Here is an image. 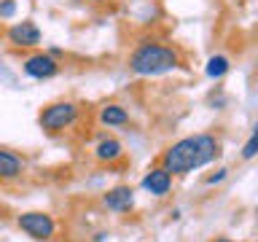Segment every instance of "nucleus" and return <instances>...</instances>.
Segmentation results:
<instances>
[{"mask_svg": "<svg viewBox=\"0 0 258 242\" xmlns=\"http://www.w3.org/2000/svg\"><path fill=\"white\" fill-rule=\"evenodd\" d=\"M218 153H221V143L213 135H191L169 145L161 156V167L169 175H188L194 169L210 164Z\"/></svg>", "mask_w": 258, "mask_h": 242, "instance_id": "f257e3e1", "label": "nucleus"}, {"mask_svg": "<svg viewBox=\"0 0 258 242\" xmlns=\"http://www.w3.org/2000/svg\"><path fill=\"white\" fill-rule=\"evenodd\" d=\"M177 65H180L177 51L161 43H140L129 54V70L137 76H161V73L175 70Z\"/></svg>", "mask_w": 258, "mask_h": 242, "instance_id": "f03ea898", "label": "nucleus"}, {"mask_svg": "<svg viewBox=\"0 0 258 242\" xmlns=\"http://www.w3.org/2000/svg\"><path fill=\"white\" fill-rule=\"evenodd\" d=\"M78 118V105L76 102H51L46 105L43 113H40V129L48 135H56V132H64L68 127L76 124Z\"/></svg>", "mask_w": 258, "mask_h": 242, "instance_id": "7ed1b4c3", "label": "nucleus"}, {"mask_svg": "<svg viewBox=\"0 0 258 242\" xmlns=\"http://www.w3.org/2000/svg\"><path fill=\"white\" fill-rule=\"evenodd\" d=\"M16 226L24 231V234H30L32 239H38V242H46V239H51L54 237V218L48 215V213H22L19 218H16Z\"/></svg>", "mask_w": 258, "mask_h": 242, "instance_id": "20e7f679", "label": "nucleus"}, {"mask_svg": "<svg viewBox=\"0 0 258 242\" xmlns=\"http://www.w3.org/2000/svg\"><path fill=\"white\" fill-rule=\"evenodd\" d=\"M24 73H27L30 78H38V81L54 78L56 73H59V62H56L51 54L38 51V54H32V56L24 59Z\"/></svg>", "mask_w": 258, "mask_h": 242, "instance_id": "39448f33", "label": "nucleus"}, {"mask_svg": "<svg viewBox=\"0 0 258 242\" xmlns=\"http://www.w3.org/2000/svg\"><path fill=\"white\" fill-rule=\"evenodd\" d=\"M8 43L19 48H32L40 43V30L32 22H16L14 27H8Z\"/></svg>", "mask_w": 258, "mask_h": 242, "instance_id": "423d86ee", "label": "nucleus"}, {"mask_svg": "<svg viewBox=\"0 0 258 242\" xmlns=\"http://www.w3.org/2000/svg\"><path fill=\"white\" fill-rule=\"evenodd\" d=\"M143 189L148 194H153V197H164V194H169V189H172V175H169L164 167H153V169H148V175L143 177Z\"/></svg>", "mask_w": 258, "mask_h": 242, "instance_id": "0eeeda50", "label": "nucleus"}, {"mask_svg": "<svg viewBox=\"0 0 258 242\" xmlns=\"http://www.w3.org/2000/svg\"><path fill=\"white\" fill-rule=\"evenodd\" d=\"M105 207L113 210V213H124V210H129L135 205V191L129 189V186H118V189H113L105 194Z\"/></svg>", "mask_w": 258, "mask_h": 242, "instance_id": "6e6552de", "label": "nucleus"}, {"mask_svg": "<svg viewBox=\"0 0 258 242\" xmlns=\"http://www.w3.org/2000/svg\"><path fill=\"white\" fill-rule=\"evenodd\" d=\"M22 169H24V164L16 153L0 148V180H14V177L22 175Z\"/></svg>", "mask_w": 258, "mask_h": 242, "instance_id": "1a4fd4ad", "label": "nucleus"}, {"mask_svg": "<svg viewBox=\"0 0 258 242\" xmlns=\"http://www.w3.org/2000/svg\"><path fill=\"white\" fill-rule=\"evenodd\" d=\"M94 156H97V161H108L110 164V161L124 156V145L118 140H113V137H102L100 145H97V151H94Z\"/></svg>", "mask_w": 258, "mask_h": 242, "instance_id": "9d476101", "label": "nucleus"}, {"mask_svg": "<svg viewBox=\"0 0 258 242\" xmlns=\"http://www.w3.org/2000/svg\"><path fill=\"white\" fill-rule=\"evenodd\" d=\"M100 121L105 127H121L129 121V113L121 108V105H105V108L100 110Z\"/></svg>", "mask_w": 258, "mask_h": 242, "instance_id": "9b49d317", "label": "nucleus"}, {"mask_svg": "<svg viewBox=\"0 0 258 242\" xmlns=\"http://www.w3.org/2000/svg\"><path fill=\"white\" fill-rule=\"evenodd\" d=\"M229 59H226L223 54H215V56H210L207 59V68H205V73H207V78H223L226 73H229Z\"/></svg>", "mask_w": 258, "mask_h": 242, "instance_id": "f8f14e48", "label": "nucleus"}, {"mask_svg": "<svg viewBox=\"0 0 258 242\" xmlns=\"http://www.w3.org/2000/svg\"><path fill=\"white\" fill-rule=\"evenodd\" d=\"M258 156V121L253 127V135H250V140L245 143V148H242V159H255Z\"/></svg>", "mask_w": 258, "mask_h": 242, "instance_id": "ddd939ff", "label": "nucleus"}, {"mask_svg": "<svg viewBox=\"0 0 258 242\" xmlns=\"http://www.w3.org/2000/svg\"><path fill=\"white\" fill-rule=\"evenodd\" d=\"M14 14H16V0H0V16L11 19Z\"/></svg>", "mask_w": 258, "mask_h": 242, "instance_id": "4468645a", "label": "nucleus"}, {"mask_svg": "<svg viewBox=\"0 0 258 242\" xmlns=\"http://www.w3.org/2000/svg\"><path fill=\"white\" fill-rule=\"evenodd\" d=\"M223 177H226V169H221V172L213 175V177H207V183H218V180H223Z\"/></svg>", "mask_w": 258, "mask_h": 242, "instance_id": "2eb2a0df", "label": "nucleus"}, {"mask_svg": "<svg viewBox=\"0 0 258 242\" xmlns=\"http://www.w3.org/2000/svg\"><path fill=\"white\" fill-rule=\"evenodd\" d=\"M215 242H231V239H215Z\"/></svg>", "mask_w": 258, "mask_h": 242, "instance_id": "dca6fc26", "label": "nucleus"}, {"mask_svg": "<svg viewBox=\"0 0 258 242\" xmlns=\"http://www.w3.org/2000/svg\"><path fill=\"white\" fill-rule=\"evenodd\" d=\"M97 3H102V0H97Z\"/></svg>", "mask_w": 258, "mask_h": 242, "instance_id": "f3484780", "label": "nucleus"}]
</instances>
